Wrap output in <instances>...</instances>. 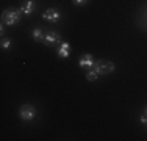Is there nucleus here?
Masks as SVG:
<instances>
[{
	"mask_svg": "<svg viewBox=\"0 0 147 141\" xmlns=\"http://www.w3.org/2000/svg\"><path fill=\"white\" fill-rule=\"evenodd\" d=\"M97 77H99V74H97V70L94 68H91V70L88 74H86V80H89V82H94V80H97Z\"/></svg>",
	"mask_w": 147,
	"mask_h": 141,
	"instance_id": "obj_10",
	"label": "nucleus"
},
{
	"mask_svg": "<svg viewBox=\"0 0 147 141\" xmlns=\"http://www.w3.org/2000/svg\"><path fill=\"white\" fill-rule=\"evenodd\" d=\"M31 36H33L34 41H44V33H42V30H41V28H33Z\"/></svg>",
	"mask_w": 147,
	"mask_h": 141,
	"instance_id": "obj_9",
	"label": "nucleus"
},
{
	"mask_svg": "<svg viewBox=\"0 0 147 141\" xmlns=\"http://www.w3.org/2000/svg\"><path fill=\"white\" fill-rule=\"evenodd\" d=\"M42 19L50 20V22H58V20L61 19V13H59L57 8H49L42 13Z\"/></svg>",
	"mask_w": 147,
	"mask_h": 141,
	"instance_id": "obj_4",
	"label": "nucleus"
},
{
	"mask_svg": "<svg viewBox=\"0 0 147 141\" xmlns=\"http://www.w3.org/2000/svg\"><path fill=\"white\" fill-rule=\"evenodd\" d=\"M141 122H142V124H147V115H142L141 116Z\"/></svg>",
	"mask_w": 147,
	"mask_h": 141,
	"instance_id": "obj_13",
	"label": "nucleus"
},
{
	"mask_svg": "<svg viewBox=\"0 0 147 141\" xmlns=\"http://www.w3.org/2000/svg\"><path fill=\"white\" fill-rule=\"evenodd\" d=\"M144 111H146V115H147V108H146V110H144Z\"/></svg>",
	"mask_w": 147,
	"mask_h": 141,
	"instance_id": "obj_15",
	"label": "nucleus"
},
{
	"mask_svg": "<svg viewBox=\"0 0 147 141\" xmlns=\"http://www.w3.org/2000/svg\"><path fill=\"white\" fill-rule=\"evenodd\" d=\"M19 19H20V11L19 9L8 8V9H5V11L2 13V24H5V25H8V27L16 25V24L19 22Z\"/></svg>",
	"mask_w": 147,
	"mask_h": 141,
	"instance_id": "obj_1",
	"label": "nucleus"
},
{
	"mask_svg": "<svg viewBox=\"0 0 147 141\" xmlns=\"http://www.w3.org/2000/svg\"><path fill=\"white\" fill-rule=\"evenodd\" d=\"M72 2L75 3V5H82V3H86L88 0H72Z\"/></svg>",
	"mask_w": 147,
	"mask_h": 141,
	"instance_id": "obj_12",
	"label": "nucleus"
},
{
	"mask_svg": "<svg viewBox=\"0 0 147 141\" xmlns=\"http://www.w3.org/2000/svg\"><path fill=\"white\" fill-rule=\"evenodd\" d=\"M19 118L22 121H31V119L36 118V108L30 104H25L19 108Z\"/></svg>",
	"mask_w": 147,
	"mask_h": 141,
	"instance_id": "obj_3",
	"label": "nucleus"
},
{
	"mask_svg": "<svg viewBox=\"0 0 147 141\" xmlns=\"http://www.w3.org/2000/svg\"><path fill=\"white\" fill-rule=\"evenodd\" d=\"M11 45H13L11 39H5V38L2 39V49H3V50H6V49H9Z\"/></svg>",
	"mask_w": 147,
	"mask_h": 141,
	"instance_id": "obj_11",
	"label": "nucleus"
},
{
	"mask_svg": "<svg viewBox=\"0 0 147 141\" xmlns=\"http://www.w3.org/2000/svg\"><path fill=\"white\" fill-rule=\"evenodd\" d=\"M92 68L97 70V74H99V75H107V74L113 72L116 66H114L113 61H105V60H100V61L94 63Z\"/></svg>",
	"mask_w": 147,
	"mask_h": 141,
	"instance_id": "obj_2",
	"label": "nucleus"
},
{
	"mask_svg": "<svg viewBox=\"0 0 147 141\" xmlns=\"http://www.w3.org/2000/svg\"><path fill=\"white\" fill-rule=\"evenodd\" d=\"M94 58H92V55L91 54H86V55H83L82 58L78 60V64H80V68H92L94 66Z\"/></svg>",
	"mask_w": 147,
	"mask_h": 141,
	"instance_id": "obj_7",
	"label": "nucleus"
},
{
	"mask_svg": "<svg viewBox=\"0 0 147 141\" xmlns=\"http://www.w3.org/2000/svg\"><path fill=\"white\" fill-rule=\"evenodd\" d=\"M59 41H61V36H59V33H57V31H47V33H44V41L42 42L45 45H53Z\"/></svg>",
	"mask_w": 147,
	"mask_h": 141,
	"instance_id": "obj_5",
	"label": "nucleus"
},
{
	"mask_svg": "<svg viewBox=\"0 0 147 141\" xmlns=\"http://www.w3.org/2000/svg\"><path fill=\"white\" fill-rule=\"evenodd\" d=\"M146 16H147V6H146Z\"/></svg>",
	"mask_w": 147,
	"mask_h": 141,
	"instance_id": "obj_14",
	"label": "nucleus"
},
{
	"mask_svg": "<svg viewBox=\"0 0 147 141\" xmlns=\"http://www.w3.org/2000/svg\"><path fill=\"white\" fill-rule=\"evenodd\" d=\"M69 50H71V44H69V42H63V44L58 47L57 55L59 56V58H67V56H69Z\"/></svg>",
	"mask_w": 147,
	"mask_h": 141,
	"instance_id": "obj_8",
	"label": "nucleus"
},
{
	"mask_svg": "<svg viewBox=\"0 0 147 141\" xmlns=\"http://www.w3.org/2000/svg\"><path fill=\"white\" fill-rule=\"evenodd\" d=\"M34 9H36V3H34L33 0H25V2L22 3V6L19 8V11H20V14L30 16L31 13H34Z\"/></svg>",
	"mask_w": 147,
	"mask_h": 141,
	"instance_id": "obj_6",
	"label": "nucleus"
}]
</instances>
